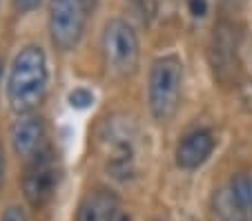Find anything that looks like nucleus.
<instances>
[{
    "instance_id": "7ed1b4c3",
    "label": "nucleus",
    "mask_w": 252,
    "mask_h": 221,
    "mask_svg": "<svg viewBox=\"0 0 252 221\" xmlns=\"http://www.w3.org/2000/svg\"><path fill=\"white\" fill-rule=\"evenodd\" d=\"M103 63L112 78H127L138 67V38L132 25L121 18H114L105 25L103 40Z\"/></svg>"
},
{
    "instance_id": "423d86ee",
    "label": "nucleus",
    "mask_w": 252,
    "mask_h": 221,
    "mask_svg": "<svg viewBox=\"0 0 252 221\" xmlns=\"http://www.w3.org/2000/svg\"><path fill=\"white\" fill-rule=\"evenodd\" d=\"M100 143L110 157V170L116 174L132 172L134 163V123L125 116H112L100 130Z\"/></svg>"
},
{
    "instance_id": "6e6552de",
    "label": "nucleus",
    "mask_w": 252,
    "mask_h": 221,
    "mask_svg": "<svg viewBox=\"0 0 252 221\" xmlns=\"http://www.w3.org/2000/svg\"><path fill=\"white\" fill-rule=\"evenodd\" d=\"M210 221H252L237 179H230L225 186L214 190L210 201Z\"/></svg>"
},
{
    "instance_id": "6ab92c4d",
    "label": "nucleus",
    "mask_w": 252,
    "mask_h": 221,
    "mask_svg": "<svg viewBox=\"0 0 252 221\" xmlns=\"http://www.w3.org/2000/svg\"><path fill=\"white\" fill-rule=\"evenodd\" d=\"M223 2H228V5H239V2H243V0H223Z\"/></svg>"
},
{
    "instance_id": "9b49d317",
    "label": "nucleus",
    "mask_w": 252,
    "mask_h": 221,
    "mask_svg": "<svg viewBox=\"0 0 252 221\" xmlns=\"http://www.w3.org/2000/svg\"><path fill=\"white\" fill-rule=\"evenodd\" d=\"M76 221H119V199L112 190L98 188L83 199Z\"/></svg>"
},
{
    "instance_id": "a211bd4d",
    "label": "nucleus",
    "mask_w": 252,
    "mask_h": 221,
    "mask_svg": "<svg viewBox=\"0 0 252 221\" xmlns=\"http://www.w3.org/2000/svg\"><path fill=\"white\" fill-rule=\"evenodd\" d=\"M176 221H196V219H192V217H188V215H181Z\"/></svg>"
},
{
    "instance_id": "f3484780",
    "label": "nucleus",
    "mask_w": 252,
    "mask_h": 221,
    "mask_svg": "<svg viewBox=\"0 0 252 221\" xmlns=\"http://www.w3.org/2000/svg\"><path fill=\"white\" fill-rule=\"evenodd\" d=\"M2 179H5V152L0 145V188H2Z\"/></svg>"
},
{
    "instance_id": "39448f33",
    "label": "nucleus",
    "mask_w": 252,
    "mask_h": 221,
    "mask_svg": "<svg viewBox=\"0 0 252 221\" xmlns=\"http://www.w3.org/2000/svg\"><path fill=\"white\" fill-rule=\"evenodd\" d=\"M90 7V0H49V36L61 52H69L81 43Z\"/></svg>"
},
{
    "instance_id": "0eeeda50",
    "label": "nucleus",
    "mask_w": 252,
    "mask_h": 221,
    "mask_svg": "<svg viewBox=\"0 0 252 221\" xmlns=\"http://www.w3.org/2000/svg\"><path fill=\"white\" fill-rule=\"evenodd\" d=\"M210 63L214 74L221 81H228L234 76L239 67V36L237 29L230 23L214 25L212 40H210Z\"/></svg>"
},
{
    "instance_id": "2eb2a0df",
    "label": "nucleus",
    "mask_w": 252,
    "mask_h": 221,
    "mask_svg": "<svg viewBox=\"0 0 252 221\" xmlns=\"http://www.w3.org/2000/svg\"><path fill=\"white\" fill-rule=\"evenodd\" d=\"M14 5L18 9V14H29L32 9H36L40 5V0H14Z\"/></svg>"
},
{
    "instance_id": "f03ea898",
    "label": "nucleus",
    "mask_w": 252,
    "mask_h": 221,
    "mask_svg": "<svg viewBox=\"0 0 252 221\" xmlns=\"http://www.w3.org/2000/svg\"><path fill=\"white\" fill-rule=\"evenodd\" d=\"M183 85V63L179 56L167 54L152 63L148 83L150 112L158 123H167L179 110Z\"/></svg>"
},
{
    "instance_id": "20e7f679",
    "label": "nucleus",
    "mask_w": 252,
    "mask_h": 221,
    "mask_svg": "<svg viewBox=\"0 0 252 221\" xmlns=\"http://www.w3.org/2000/svg\"><path fill=\"white\" fill-rule=\"evenodd\" d=\"M61 183V161L52 148H43L27 161L23 177L25 199L33 208H43L54 199Z\"/></svg>"
},
{
    "instance_id": "9d476101",
    "label": "nucleus",
    "mask_w": 252,
    "mask_h": 221,
    "mask_svg": "<svg viewBox=\"0 0 252 221\" xmlns=\"http://www.w3.org/2000/svg\"><path fill=\"white\" fill-rule=\"evenodd\" d=\"M214 150V136L208 130H194L176 145V163L183 170H196L208 161Z\"/></svg>"
},
{
    "instance_id": "1a4fd4ad",
    "label": "nucleus",
    "mask_w": 252,
    "mask_h": 221,
    "mask_svg": "<svg viewBox=\"0 0 252 221\" xmlns=\"http://www.w3.org/2000/svg\"><path fill=\"white\" fill-rule=\"evenodd\" d=\"M45 141V123L36 114H23L11 127V145L14 152L23 159H32L36 152L43 150Z\"/></svg>"
},
{
    "instance_id": "dca6fc26",
    "label": "nucleus",
    "mask_w": 252,
    "mask_h": 221,
    "mask_svg": "<svg viewBox=\"0 0 252 221\" xmlns=\"http://www.w3.org/2000/svg\"><path fill=\"white\" fill-rule=\"evenodd\" d=\"M190 9L194 16H203L208 5H205V0H190Z\"/></svg>"
},
{
    "instance_id": "f257e3e1",
    "label": "nucleus",
    "mask_w": 252,
    "mask_h": 221,
    "mask_svg": "<svg viewBox=\"0 0 252 221\" xmlns=\"http://www.w3.org/2000/svg\"><path fill=\"white\" fill-rule=\"evenodd\" d=\"M47 58L36 45L23 47L14 58L7 81V101L18 114H29L43 103L47 92Z\"/></svg>"
},
{
    "instance_id": "4468645a",
    "label": "nucleus",
    "mask_w": 252,
    "mask_h": 221,
    "mask_svg": "<svg viewBox=\"0 0 252 221\" xmlns=\"http://www.w3.org/2000/svg\"><path fill=\"white\" fill-rule=\"evenodd\" d=\"M0 221H27V215H25L20 208L11 206V208H7L5 210V215H2V219Z\"/></svg>"
},
{
    "instance_id": "f8f14e48",
    "label": "nucleus",
    "mask_w": 252,
    "mask_h": 221,
    "mask_svg": "<svg viewBox=\"0 0 252 221\" xmlns=\"http://www.w3.org/2000/svg\"><path fill=\"white\" fill-rule=\"evenodd\" d=\"M234 179H237L239 188H241L243 199H246L248 210H250V217H252V172H248V174H239V177H234Z\"/></svg>"
},
{
    "instance_id": "ddd939ff",
    "label": "nucleus",
    "mask_w": 252,
    "mask_h": 221,
    "mask_svg": "<svg viewBox=\"0 0 252 221\" xmlns=\"http://www.w3.org/2000/svg\"><path fill=\"white\" fill-rule=\"evenodd\" d=\"M92 92H87V90H83V87H78V90H74L69 94V103L74 107H87L92 103Z\"/></svg>"
},
{
    "instance_id": "412c9836",
    "label": "nucleus",
    "mask_w": 252,
    "mask_h": 221,
    "mask_svg": "<svg viewBox=\"0 0 252 221\" xmlns=\"http://www.w3.org/2000/svg\"><path fill=\"white\" fill-rule=\"evenodd\" d=\"M157 221H161V219H157Z\"/></svg>"
},
{
    "instance_id": "aec40b11",
    "label": "nucleus",
    "mask_w": 252,
    "mask_h": 221,
    "mask_svg": "<svg viewBox=\"0 0 252 221\" xmlns=\"http://www.w3.org/2000/svg\"><path fill=\"white\" fill-rule=\"evenodd\" d=\"M0 83H2V61H0Z\"/></svg>"
}]
</instances>
